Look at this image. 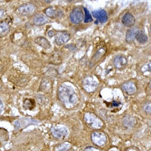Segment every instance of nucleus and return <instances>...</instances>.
Returning <instances> with one entry per match:
<instances>
[{
  "instance_id": "obj_1",
  "label": "nucleus",
  "mask_w": 151,
  "mask_h": 151,
  "mask_svg": "<svg viewBox=\"0 0 151 151\" xmlns=\"http://www.w3.org/2000/svg\"><path fill=\"white\" fill-rule=\"evenodd\" d=\"M58 95L60 102L67 108L74 107L78 102V96L70 86L61 85L58 90Z\"/></svg>"
},
{
  "instance_id": "obj_2",
  "label": "nucleus",
  "mask_w": 151,
  "mask_h": 151,
  "mask_svg": "<svg viewBox=\"0 0 151 151\" xmlns=\"http://www.w3.org/2000/svg\"><path fill=\"white\" fill-rule=\"evenodd\" d=\"M84 119L88 125L93 129H99L104 125L102 120L93 114L86 113L85 115Z\"/></svg>"
},
{
  "instance_id": "obj_3",
  "label": "nucleus",
  "mask_w": 151,
  "mask_h": 151,
  "mask_svg": "<svg viewBox=\"0 0 151 151\" xmlns=\"http://www.w3.org/2000/svg\"><path fill=\"white\" fill-rule=\"evenodd\" d=\"M69 18L73 24H79L83 19V12L82 9L80 7L74 8L69 14Z\"/></svg>"
},
{
  "instance_id": "obj_4",
  "label": "nucleus",
  "mask_w": 151,
  "mask_h": 151,
  "mask_svg": "<svg viewBox=\"0 0 151 151\" xmlns=\"http://www.w3.org/2000/svg\"><path fill=\"white\" fill-rule=\"evenodd\" d=\"M92 141L96 145L101 146L104 145L107 140V136L102 132L96 131L92 133Z\"/></svg>"
},
{
  "instance_id": "obj_5",
  "label": "nucleus",
  "mask_w": 151,
  "mask_h": 151,
  "mask_svg": "<svg viewBox=\"0 0 151 151\" xmlns=\"http://www.w3.org/2000/svg\"><path fill=\"white\" fill-rule=\"evenodd\" d=\"M51 132L52 135L55 137L59 139H64L68 135V130L67 129V128L60 125L52 127Z\"/></svg>"
},
{
  "instance_id": "obj_6",
  "label": "nucleus",
  "mask_w": 151,
  "mask_h": 151,
  "mask_svg": "<svg viewBox=\"0 0 151 151\" xmlns=\"http://www.w3.org/2000/svg\"><path fill=\"white\" fill-rule=\"evenodd\" d=\"M35 7L32 4H25L20 6L18 9V12L20 15L24 16H28L32 15L34 12Z\"/></svg>"
},
{
  "instance_id": "obj_7",
  "label": "nucleus",
  "mask_w": 151,
  "mask_h": 151,
  "mask_svg": "<svg viewBox=\"0 0 151 151\" xmlns=\"http://www.w3.org/2000/svg\"><path fill=\"white\" fill-rule=\"evenodd\" d=\"M70 38V35L68 32H57L55 35V41L57 44L58 45H63L66 44Z\"/></svg>"
},
{
  "instance_id": "obj_8",
  "label": "nucleus",
  "mask_w": 151,
  "mask_h": 151,
  "mask_svg": "<svg viewBox=\"0 0 151 151\" xmlns=\"http://www.w3.org/2000/svg\"><path fill=\"white\" fill-rule=\"evenodd\" d=\"M92 16L101 23L103 24L107 22V13L104 9H98L92 12Z\"/></svg>"
},
{
  "instance_id": "obj_9",
  "label": "nucleus",
  "mask_w": 151,
  "mask_h": 151,
  "mask_svg": "<svg viewBox=\"0 0 151 151\" xmlns=\"http://www.w3.org/2000/svg\"><path fill=\"white\" fill-rule=\"evenodd\" d=\"M122 22L125 27L131 28L135 24V18L130 13H126L123 17Z\"/></svg>"
},
{
  "instance_id": "obj_10",
  "label": "nucleus",
  "mask_w": 151,
  "mask_h": 151,
  "mask_svg": "<svg viewBox=\"0 0 151 151\" xmlns=\"http://www.w3.org/2000/svg\"><path fill=\"white\" fill-rule=\"evenodd\" d=\"M45 14L47 17L55 18L56 17H60L63 15V12L61 10H56L52 7H48L44 11Z\"/></svg>"
},
{
  "instance_id": "obj_11",
  "label": "nucleus",
  "mask_w": 151,
  "mask_h": 151,
  "mask_svg": "<svg viewBox=\"0 0 151 151\" xmlns=\"http://www.w3.org/2000/svg\"><path fill=\"white\" fill-rule=\"evenodd\" d=\"M122 88L124 91L129 95L134 94L137 91L135 83L132 81H128L124 83L122 86Z\"/></svg>"
},
{
  "instance_id": "obj_12",
  "label": "nucleus",
  "mask_w": 151,
  "mask_h": 151,
  "mask_svg": "<svg viewBox=\"0 0 151 151\" xmlns=\"http://www.w3.org/2000/svg\"><path fill=\"white\" fill-rule=\"evenodd\" d=\"M49 19L47 16L39 14L34 17L33 19V23L36 26H41L48 23Z\"/></svg>"
},
{
  "instance_id": "obj_13",
  "label": "nucleus",
  "mask_w": 151,
  "mask_h": 151,
  "mask_svg": "<svg viewBox=\"0 0 151 151\" xmlns=\"http://www.w3.org/2000/svg\"><path fill=\"white\" fill-rule=\"evenodd\" d=\"M127 63V58L122 56H116L114 60V65L116 68L120 69L123 68Z\"/></svg>"
},
{
  "instance_id": "obj_14",
  "label": "nucleus",
  "mask_w": 151,
  "mask_h": 151,
  "mask_svg": "<svg viewBox=\"0 0 151 151\" xmlns=\"http://www.w3.org/2000/svg\"><path fill=\"white\" fill-rule=\"evenodd\" d=\"M35 42L44 49H49L51 47V44L46 38L44 37H38L35 40Z\"/></svg>"
},
{
  "instance_id": "obj_15",
  "label": "nucleus",
  "mask_w": 151,
  "mask_h": 151,
  "mask_svg": "<svg viewBox=\"0 0 151 151\" xmlns=\"http://www.w3.org/2000/svg\"><path fill=\"white\" fill-rule=\"evenodd\" d=\"M10 27L7 23L4 21L0 23V38H2L7 36Z\"/></svg>"
},
{
  "instance_id": "obj_16",
  "label": "nucleus",
  "mask_w": 151,
  "mask_h": 151,
  "mask_svg": "<svg viewBox=\"0 0 151 151\" xmlns=\"http://www.w3.org/2000/svg\"><path fill=\"white\" fill-rule=\"evenodd\" d=\"M135 37L136 40L141 44H145L147 42L148 37L146 34L142 30H137L135 33Z\"/></svg>"
},
{
  "instance_id": "obj_17",
  "label": "nucleus",
  "mask_w": 151,
  "mask_h": 151,
  "mask_svg": "<svg viewBox=\"0 0 151 151\" xmlns=\"http://www.w3.org/2000/svg\"><path fill=\"white\" fill-rule=\"evenodd\" d=\"M105 53V50L104 48H101L97 52H96L95 55L93 56V58H92L90 62V66L93 67L95 65V64H96V62L100 60L101 58L104 56V54Z\"/></svg>"
},
{
  "instance_id": "obj_18",
  "label": "nucleus",
  "mask_w": 151,
  "mask_h": 151,
  "mask_svg": "<svg viewBox=\"0 0 151 151\" xmlns=\"http://www.w3.org/2000/svg\"><path fill=\"white\" fill-rule=\"evenodd\" d=\"M135 120L131 116H126L124 120V124L127 127H133L135 124Z\"/></svg>"
},
{
  "instance_id": "obj_19",
  "label": "nucleus",
  "mask_w": 151,
  "mask_h": 151,
  "mask_svg": "<svg viewBox=\"0 0 151 151\" xmlns=\"http://www.w3.org/2000/svg\"><path fill=\"white\" fill-rule=\"evenodd\" d=\"M23 107L26 109L32 110L35 107V102L33 99H25L23 103Z\"/></svg>"
},
{
  "instance_id": "obj_20",
  "label": "nucleus",
  "mask_w": 151,
  "mask_h": 151,
  "mask_svg": "<svg viewBox=\"0 0 151 151\" xmlns=\"http://www.w3.org/2000/svg\"><path fill=\"white\" fill-rule=\"evenodd\" d=\"M50 62L52 64H59L62 62V59L58 53H55L52 55L50 58Z\"/></svg>"
},
{
  "instance_id": "obj_21",
  "label": "nucleus",
  "mask_w": 151,
  "mask_h": 151,
  "mask_svg": "<svg viewBox=\"0 0 151 151\" xmlns=\"http://www.w3.org/2000/svg\"><path fill=\"white\" fill-rule=\"evenodd\" d=\"M70 148V145L68 142L62 143L56 147V151H68Z\"/></svg>"
},
{
  "instance_id": "obj_22",
  "label": "nucleus",
  "mask_w": 151,
  "mask_h": 151,
  "mask_svg": "<svg viewBox=\"0 0 151 151\" xmlns=\"http://www.w3.org/2000/svg\"><path fill=\"white\" fill-rule=\"evenodd\" d=\"M83 11L85 12V19H84V22L86 23H90L93 21L91 15L90 14V12L88 11V9L85 7H83Z\"/></svg>"
},
{
  "instance_id": "obj_23",
  "label": "nucleus",
  "mask_w": 151,
  "mask_h": 151,
  "mask_svg": "<svg viewBox=\"0 0 151 151\" xmlns=\"http://www.w3.org/2000/svg\"><path fill=\"white\" fill-rule=\"evenodd\" d=\"M135 33L132 30H127V35H126V40L127 41V42L133 41L134 38L135 37Z\"/></svg>"
},
{
  "instance_id": "obj_24",
  "label": "nucleus",
  "mask_w": 151,
  "mask_h": 151,
  "mask_svg": "<svg viewBox=\"0 0 151 151\" xmlns=\"http://www.w3.org/2000/svg\"><path fill=\"white\" fill-rule=\"evenodd\" d=\"M144 110L146 113H147V114H151V104H147L144 108Z\"/></svg>"
},
{
  "instance_id": "obj_25",
  "label": "nucleus",
  "mask_w": 151,
  "mask_h": 151,
  "mask_svg": "<svg viewBox=\"0 0 151 151\" xmlns=\"http://www.w3.org/2000/svg\"><path fill=\"white\" fill-rule=\"evenodd\" d=\"M57 32H56L55 30L53 29V30H51L49 32H48V35L50 37H53V36H55L57 34Z\"/></svg>"
},
{
  "instance_id": "obj_26",
  "label": "nucleus",
  "mask_w": 151,
  "mask_h": 151,
  "mask_svg": "<svg viewBox=\"0 0 151 151\" xmlns=\"http://www.w3.org/2000/svg\"><path fill=\"white\" fill-rule=\"evenodd\" d=\"M84 151H99V150L95 147H88L86 148Z\"/></svg>"
},
{
  "instance_id": "obj_27",
  "label": "nucleus",
  "mask_w": 151,
  "mask_h": 151,
  "mask_svg": "<svg viewBox=\"0 0 151 151\" xmlns=\"http://www.w3.org/2000/svg\"><path fill=\"white\" fill-rule=\"evenodd\" d=\"M121 104L120 102H117V101H113L112 103H111V105L113 107H119L120 106V104Z\"/></svg>"
},
{
  "instance_id": "obj_28",
  "label": "nucleus",
  "mask_w": 151,
  "mask_h": 151,
  "mask_svg": "<svg viewBox=\"0 0 151 151\" xmlns=\"http://www.w3.org/2000/svg\"><path fill=\"white\" fill-rule=\"evenodd\" d=\"M126 151H139V150L135 147H130L128 148Z\"/></svg>"
},
{
  "instance_id": "obj_29",
  "label": "nucleus",
  "mask_w": 151,
  "mask_h": 151,
  "mask_svg": "<svg viewBox=\"0 0 151 151\" xmlns=\"http://www.w3.org/2000/svg\"><path fill=\"white\" fill-rule=\"evenodd\" d=\"M3 110H4V104L2 103V100L0 99V114L2 113Z\"/></svg>"
},
{
  "instance_id": "obj_30",
  "label": "nucleus",
  "mask_w": 151,
  "mask_h": 151,
  "mask_svg": "<svg viewBox=\"0 0 151 151\" xmlns=\"http://www.w3.org/2000/svg\"><path fill=\"white\" fill-rule=\"evenodd\" d=\"M4 14V11L2 9H0V18H1Z\"/></svg>"
},
{
  "instance_id": "obj_31",
  "label": "nucleus",
  "mask_w": 151,
  "mask_h": 151,
  "mask_svg": "<svg viewBox=\"0 0 151 151\" xmlns=\"http://www.w3.org/2000/svg\"><path fill=\"white\" fill-rule=\"evenodd\" d=\"M108 151H119V150L118 148H111V149L110 150H109Z\"/></svg>"
},
{
  "instance_id": "obj_32",
  "label": "nucleus",
  "mask_w": 151,
  "mask_h": 151,
  "mask_svg": "<svg viewBox=\"0 0 151 151\" xmlns=\"http://www.w3.org/2000/svg\"><path fill=\"white\" fill-rule=\"evenodd\" d=\"M45 2L47 4H50V3L52 2V1H45Z\"/></svg>"
},
{
  "instance_id": "obj_33",
  "label": "nucleus",
  "mask_w": 151,
  "mask_h": 151,
  "mask_svg": "<svg viewBox=\"0 0 151 151\" xmlns=\"http://www.w3.org/2000/svg\"><path fill=\"white\" fill-rule=\"evenodd\" d=\"M1 84H0V91H1Z\"/></svg>"
}]
</instances>
